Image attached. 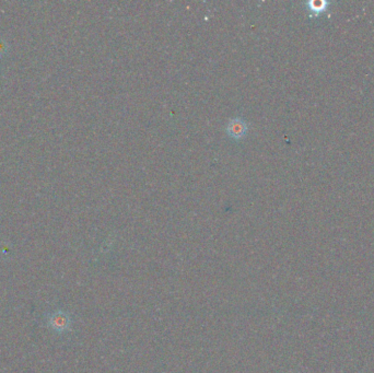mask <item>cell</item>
Here are the masks:
<instances>
[{
	"instance_id": "obj_1",
	"label": "cell",
	"mask_w": 374,
	"mask_h": 373,
	"mask_svg": "<svg viewBox=\"0 0 374 373\" xmlns=\"http://www.w3.org/2000/svg\"><path fill=\"white\" fill-rule=\"evenodd\" d=\"M247 129V123L240 118H236L229 122L226 126V133L233 139H241L246 135Z\"/></svg>"
},
{
	"instance_id": "obj_2",
	"label": "cell",
	"mask_w": 374,
	"mask_h": 373,
	"mask_svg": "<svg viewBox=\"0 0 374 373\" xmlns=\"http://www.w3.org/2000/svg\"><path fill=\"white\" fill-rule=\"evenodd\" d=\"M53 322V326L55 327V330L58 331H66L68 330L70 326V319L66 313H56L55 315L52 319Z\"/></svg>"
},
{
	"instance_id": "obj_3",
	"label": "cell",
	"mask_w": 374,
	"mask_h": 373,
	"mask_svg": "<svg viewBox=\"0 0 374 373\" xmlns=\"http://www.w3.org/2000/svg\"><path fill=\"white\" fill-rule=\"evenodd\" d=\"M307 5H309L310 9L315 14H319V13H321V12L326 10L328 3L325 2V0H311V2L307 3Z\"/></svg>"
}]
</instances>
